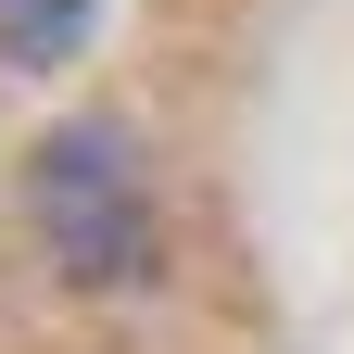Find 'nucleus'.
Listing matches in <instances>:
<instances>
[{"mask_svg":"<svg viewBox=\"0 0 354 354\" xmlns=\"http://www.w3.org/2000/svg\"><path fill=\"white\" fill-rule=\"evenodd\" d=\"M88 38V0H0V51L13 64H64Z\"/></svg>","mask_w":354,"mask_h":354,"instance_id":"obj_1","label":"nucleus"}]
</instances>
